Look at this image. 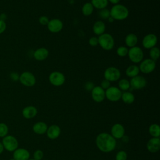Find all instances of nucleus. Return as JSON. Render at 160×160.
<instances>
[{
    "instance_id": "obj_27",
    "label": "nucleus",
    "mask_w": 160,
    "mask_h": 160,
    "mask_svg": "<svg viewBox=\"0 0 160 160\" xmlns=\"http://www.w3.org/2000/svg\"><path fill=\"white\" fill-rule=\"evenodd\" d=\"M91 3L92 4L94 8L98 9H102L106 8V6L108 4V0H91Z\"/></svg>"
},
{
    "instance_id": "obj_10",
    "label": "nucleus",
    "mask_w": 160,
    "mask_h": 160,
    "mask_svg": "<svg viewBox=\"0 0 160 160\" xmlns=\"http://www.w3.org/2000/svg\"><path fill=\"white\" fill-rule=\"evenodd\" d=\"M66 78L62 72L59 71H53L49 76L50 83L54 86H61L65 82Z\"/></svg>"
},
{
    "instance_id": "obj_37",
    "label": "nucleus",
    "mask_w": 160,
    "mask_h": 160,
    "mask_svg": "<svg viewBox=\"0 0 160 160\" xmlns=\"http://www.w3.org/2000/svg\"><path fill=\"white\" fill-rule=\"evenodd\" d=\"M49 21V18L46 16H41L39 18V22L43 26L47 25L48 24Z\"/></svg>"
},
{
    "instance_id": "obj_23",
    "label": "nucleus",
    "mask_w": 160,
    "mask_h": 160,
    "mask_svg": "<svg viewBox=\"0 0 160 160\" xmlns=\"http://www.w3.org/2000/svg\"><path fill=\"white\" fill-rule=\"evenodd\" d=\"M138 37L134 33H129L125 38V43L126 46L130 48L136 46L138 43Z\"/></svg>"
},
{
    "instance_id": "obj_19",
    "label": "nucleus",
    "mask_w": 160,
    "mask_h": 160,
    "mask_svg": "<svg viewBox=\"0 0 160 160\" xmlns=\"http://www.w3.org/2000/svg\"><path fill=\"white\" fill-rule=\"evenodd\" d=\"M38 114V109L34 106H28L23 108L22 111V116L28 119L34 118Z\"/></svg>"
},
{
    "instance_id": "obj_11",
    "label": "nucleus",
    "mask_w": 160,
    "mask_h": 160,
    "mask_svg": "<svg viewBox=\"0 0 160 160\" xmlns=\"http://www.w3.org/2000/svg\"><path fill=\"white\" fill-rule=\"evenodd\" d=\"M130 87L133 89H141L145 88L147 84L146 79L142 76H136L134 78H132L129 81Z\"/></svg>"
},
{
    "instance_id": "obj_31",
    "label": "nucleus",
    "mask_w": 160,
    "mask_h": 160,
    "mask_svg": "<svg viewBox=\"0 0 160 160\" xmlns=\"http://www.w3.org/2000/svg\"><path fill=\"white\" fill-rule=\"evenodd\" d=\"M9 128L8 125L4 122H0V138H3L8 134Z\"/></svg>"
},
{
    "instance_id": "obj_2",
    "label": "nucleus",
    "mask_w": 160,
    "mask_h": 160,
    "mask_svg": "<svg viewBox=\"0 0 160 160\" xmlns=\"http://www.w3.org/2000/svg\"><path fill=\"white\" fill-rule=\"evenodd\" d=\"M110 16L114 20L122 21L128 17L129 10L122 4H114L110 10Z\"/></svg>"
},
{
    "instance_id": "obj_5",
    "label": "nucleus",
    "mask_w": 160,
    "mask_h": 160,
    "mask_svg": "<svg viewBox=\"0 0 160 160\" xmlns=\"http://www.w3.org/2000/svg\"><path fill=\"white\" fill-rule=\"evenodd\" d=\"M128 55L131 61L134 63H139L142 61L144 53L141 48L138 46H134L128 49Z\"/></svg>"
},
{
    "instance_id": "obj_13",
    "label": "nucleus",
    "mask_w": 160,
    "mask_h": 160,
    "mask_svg": "<svg viewBox=\"0 0 160 160\" xmlns=\"http://www.w3.org/2000/svg\"><path fill=\"white\" fill-rule=\"evenodd\" d=\"M91 96L95 102H101L106 98L105 90H104L100 86H94L91 91Z\"/></svg>"
},
{
    "instance_id": "obj_18",
    "label": "nucleus",
    "mask_w": 160,
    "mask_h": 160,
    "mask_svg": "<svg viewBox=\"0 0 160 160\" xmlns=\"http://www.w3.org/2000/svg\"><path fill=\"white\" fill-rule=\"evenodd\" d=\"M61 128L56 124H52L48 128L46 134L48 138L50 139H57L61 134Z\"/></svg>"
},
{
    "instance_id": "obj_32",
    "label": "nucleus",
    "mask_w": 160,
    "mask_h": 160,
    "mask_svg": "<svg viewBox=\"0 0 160 160\" xmlns=\"http://www.w3.org/2000/svg\"><path fill=\"white\" fill-rule=\"evenodd\" d=\"M98 15L99 17L103 19H108L111 16H110V11L107 8H104L102 9H100L99 11Z\"/></svg>"
},
{
    "instance_id": "obj_25",
    "label": "nucleus",
    "mask_w": 160,
    "mask_h": 160,
    "mask_svg": "<svg viewBox=\"0 0 160 160\" xmlns=\"http://www.w3.org/2000/svg\"><path fill=\"white\" fill-rule=\"evenodd\" d=\"M140 71L139 67L136 65H131L128 66L126 70V74L129 78H134L138 76Z\"/></svg>"
},
{
    "instance_id": "obj_28",
    "label": "nucleus",
    "mask_w": 160,
    "mask_h": 160,
    "mask_svg": "<svg viewBox=\"0 0 160 160\" xmlns=\"http://www.w3.org/2000/svg\"><path fill=\"white\" fill-rule=\"evenodd\" d=\"M94 11V7L91 2H86L82 7V12L85 16H90Z\"/></svg>"
},
{
    "instance_id": "obj_12",
    "label": "nucleus",
    "mask_w": 160,
    "mask_h": 160,
    "mask_svg": "<svg viewBox=\"0 0 160 160\" xmlns=\"http://www.w3.org/2000/svg\"><path fill=\"white\" fill-rule=\"evenodd\" d=\"M158 42L157 36L152 33L148 34L146 35L142 41V46L146 48L150 49L151 48L156 46Z\"/></svg>"
},
{
    "instance_id": "obj_14",
    "label": "nucleus",
    "mask_w": 160,
    "mask_h": 160,
    "mask_svg": "<svg viewBox=\"0 0 160 160\" xmlns=\"http://www.w3.org/2000/svg\"><path fill=\"white\" fill-rule=\"evenodd\" d=\"M125 129L120 123H116L112 125L111 129V135L115 139H119L124 136Z\"/></svg>"
},
{
    "instance_id": "obj_26",
    "label": "nucleus",
    "mask_w": 160,
    "mask_h": 160,
    "mask_svg": "<svg viewBox=\"0 0 160 160\" xmlns=\"http://www.w3.org/2000/svg\"><path fill=\"white\" fill-rule=\"evenodd\" d=\"M149 133L152 138H159L160 136V127L158 124L154 123L149 127Z\"/></svg>"
},
{
    "instance_id": "obj_38",
    "label": "nucleus",
    "mask_w": 160,
    "mask_h": 160,
    "mask_svg": "<svg viewBox=\"0 0 160 160\" xmlns=\"http://www.w3.org/2000/svg\"><path fill=\"white\" fill-rule=\"evenodd\" d=\"M89 44L91 46H96L98 44V38L95 36H92L89 39Z\"/></svg>"
},
{
    "instance_id": "obj_44",
    "label": "nucleus",
    "mask_w": 160,
    "mask_h": 160,
    "mask_svg": "<svg viewBox=\"0 0 160 160\" xmlns=\"http://www.w3.org/2000/svg\"><path fill=\"white\" fill-rule=\"evenodd\" d=\"M107 20H108L109 22H112L114 21V19L112 17H111V16H110V17H109Z\"/></svg>"
},
{
    "instance_id": "obj_47",
    "label": "nucleus",
    "mask_w": 160,
    "mask_h": 160,
    "mask_svg": "<svg viewBox=\"0 0 160 160\" xmlns=\"http://www.w3.org/2000/svg\"><path fill=\"white\" fill-rule=\"evenodd\" d=\"M0 160H1V159H0Z\"/></svg>"
},
{
    "instance_id": "obj_43",
    "label": "nucleus",
    "mask_w": 160,
    "mask_h": 160,
    "mask_svg": "<svg viewBox=\"0 0 160 160\" xmlns=\"http://www.w3.org/2000/svg\"><path fill=\"white\" fill-rule=\"evenodd\" d=\"M4 146H3L2 144V142H0V154H1V153H2V152L4 151Z\"/></svg>"
},
{
    "instance_id": "obj_7",
    "label": "nucleus",
    "mask_w": 160,
    "mask_h": 160,
    "mask_svg": "<svg viewBox=\"0 0 160 160\" xmlns=\"http://www.w3.org/2000/svg\"><path fill=\"white\" fill-rule=\"evenodd\" d=\"M20 82L26 87L33 86L36 82L34 75L29 71H24L19 76Z\"/></svg>"
},
{
    "instance_id": "obj_42",
    "label": "nucleus",
    "mask_w": 160,
    "mask_h": 160,
    "mask_svg": "<svg viewBox=\"0 0 160 160\" xmlns=\"http://www.w3.org/2000/svg\"><path fill=\"white\" fill-rule=\"evenodd\" d=\"M108 1L113 4H117L120 1V0H108Z\"/></svg>"
},
{
    "instance_id": "obj_16",
    "label": "nucleus",
    "mask_w": 160,
    "mask_h": 160,
    "mask_svg": "<svg viewBox=\"0 0 160 160\" xmlns=\"http://www.w3.org/2000/svg\"><path fill=\"white\" fill-rule=\"evenodd\" d=\"M12 152V158L14 160H28L30 158V152L25 148H18Z\"/></svg>"
},
{
    "instance_id": "obj_4",
    "label": "nucleus",
    "mask_w": 160,
    "mask_h": 160,
    "mask_svg": "<svg viewBox=\"0 0 160 160\" xmlns=\"http://www.w3.org/2000/svg\"><path fill=\"white\" fill-rule=\"evenodd\" d=\"M2 144L4 146V149L9 152H13L17 148H18V139L12 135H7L2 138Z\"/></svg>"
},
{
    "instance_id": "obj_39",
    "label": "nucleus",
    "mask_w": 160,
    "mask_h": 160,
    "mask_svg": "<svg viewBox=\"0 0 160 160\" xmlns=\"http://www.w3.org/2000/svg\"><path fill=\"white\" fill-rule=\"evenodd\" d=\"M94 83L91 81H88L86 82L85 85H84V88L88 91H91L92 89L94 88Z\"/></svg>"
},
{
    "instance_id": "obj_17",
    "label": "nucleus",
    "mask_w": 160,
    "mask_h": 160,
    "mask_svg": "<svg viewBox=\"0 0 160 160\" xmlns=\"http://www.w3.org/2000/svg\"><path fill=\"white\" fill-rule=\"evenodd\" d=\"M147 149L150 152H157L160 149V138H151L147 142Z\"/></svg>"
},
{
    "instance_id": "obj_35",
    "label": "nucleus",
    "mask_w": 160,
    "mask_h": 160,
    "mask_svg": "<svg viewBox=\"0 0 160 160\" xmlns=\"http://www.w3.org/2000/svg\"><path fill=\"white\" fill-rule=\"evenodd\" d=\"M43 157L44 153L41 149H37L33 153V159L35 160H42Z\"/></svg>"
},
{
    "instance_id": "obj_9",
    "label": "nucleus",
    "mask_w": 160,
    "mask_h": 160,
    "mask_svg": "<svg viewBox=\"0 0 160 160\" xmlns=\"http://www.w3.org/2000/svg\"><path fill=\"white\" fill-rule=\"evenodd\" d=\"M155 68L156 62L151 58L142 61L139 66V71L144 74H149L152 72L155 69Z\"/></svg>"
},
{
    "instance_id": "obj_33",
    "label": "nucleus",
    "mask_w": 160,
    "mask_h": 160,
    "mask_svg": "<svg viewBox=\"0 0 160 160\" xmlns=\"http://www.w3.org/2000/svg\"><path fill=\"white\" fill-rule=\"evenodd\" d=\"M128 52V49L126 47L123 46L118 47L116 50L117 54L120 57H124L127 56Z\"/></svg>"
},
{
    "instance_id": "obj_46",
    "label": "nucleus",
    "mask_w": 160,
    "mask_h": 160,
    "mask_svg": "<svg viewBox=\"0 0 160 160\" xmlns=\"http://www.w3.org/2000/svg\"><path fill=\"white\" fill-rule=\"evenodd\" d=\"M10 160H14V159H13V158H11V159H10Z\"/></svg>"
},
{
    "instance_id": "obj_29",
    "label": "nucleus",
    "mask_w": 160,
    "mask_h": 160,
    "mask_svg": "<svg viewBox=\"0 0 160 160\" xmlns=\"http://www.w3.org/2000/svg\"><path fill=\"white\" fill-rule=\"evenodd\" d=\"M130 83L128 79H121L118 82V88L121 91H127L130 88Z\"/></svg>"
},
{
    "instance_id": "obj_20",
    "label": "nucleus",
    "mask_w": 160,
    "mask_h": 160,
    "mask_svg": "<svg viewBox=\"0 0 160 160\" xmlns=\"http://www.w3.org/2000/svg\"><path fill=\"white\" fill-rule=\"evenodd\" d=\"M48 125L46 123L42 121H39L36 122L33 126H32V131L34 133L39 134V135H42L45 134L48 129Z\"/></svg>"
},
{
    "instance_id": "obj_45",
    "label": "nucleus",
    "mask_w": 160,
    "mask_h": 160,
    "mask_svg": "<svg viewBox=\"0 0 160 160\" xmlns=\"http://www.w3.org/2000/svg\"><path fill=\"white\" fill-rule=\"evenodd\" d=\"M28 160H35V159H28Z\"/></svg>"
},
{
    "instance_id": "obj_34",
    "label": "nucleus",
    "mask_w": 160,
    "mask_h": 160,
    "mask_svg": "<svg viewBox=\"0 0 160 160\" xmlns=\"http://www.w3.org/2000/svg\"><path fill=\"white\" fill-rule=\"evenodd\" d=\"M128 154L124 151H119L115 156V160H127Z\"/></svg>"
},
{
    "instance_id": "obj_24",
    "label": "nucleus",
    "mask_w": 160,
    "mask_h": 160,
    "mask_svg": "<svg viewBox=\"0 0 160 160\" xmlns=\"http://www.w3.org/2000/svg\"><path fill=\"white\" fill-rule=\"evenodd\" d=\"M121 99L126 104H132L135 100L134 95L130 91H124L122 92Z\"/></svg>"
},
{
    "instance_id": "obj_21",
    "label": "nucleus",
    "mask_w": 160,
    "mask_h": 160,
    "mask_svg": "<svg viewBox=\"0 0 160 160\" xmlns=\"http://www.w3.org/2000/svg\"><path fill=\"white\" fill-rule=\"evenodd\" d=\"M49 55L48 50L45 48H40L36 49L34 52V58L37 61L45 60Z\"/></svg>"
},
{
    "instance_id": "obj_15",
    "label": "nucleus",
    "mask_w": 160,
    "mask_h": 160,
    "mask_svg": "<svg viewBox=\"0 0 160 160\" xmlns=\"http://www.w3.org/2000/svg\"><path fill=\"white\" fill-rule=\"evenodd\" d=\"M47 26L50 32L52 33H57L62 30L63 28V23L60 19L55 18L49 20Z\"/></svg>"
},
{
    "instance_id": "obj_40",
    "label": "nucleus",
    "mask_w": 160,
    "mask_h": 160,
    "mask_svg": "<svg viewBox=\"0 0 160 160\" xmlns=\"http://www.w3.org/2000/svg\"><path fill=\"white\" fill-rule=\"evenodd\" d=\"M6 29V24L5 21L0 20V34L3 33Z\"/></svg>"
},
{
    "instance_id": "obj_8",
    "label": "nucleus",
    "mask_w": 160,
    "mask_h": 160,
    "mask_svg": "<svg viewBox=\"0 0 160 160\" xmlns=\"http://www.w3.org/2000/svg\"><path fill=\"white\" fill-rule=\"evenodd\" d=\"M104 79L108 80L110 82L116 81L120 79L121 72L117 68L109 67L106 68L104 72Z\"/></svg>"
},
{
    "instance_id": "obj_36",
    "label": "nucleus",
    "mask_w": 160,
    "mask_h": 160,
    "mask_svg": "<svg viewBox=\"0 0 160 160\" xmlns=\"http://www.w3.org/2000/svg\"><path fill=\"white\" fill-rule=\"evenodd\" d=\"M104 90H106L108 88H109L111 86V82L108 80L104 79L101 81V86H100Z\"/></svg>"
},
{
    "instance_id": "obj_1",
    "label": "nucleus",
    "mask_w": 160,
    "mask_h": 160,
    "mask_svg": "<svg viewBox=\"0 0 160 160\" xmlns=\"http://www.w3.org/2000/svg\"><path fill=\"white\" fill-rule=\"evenodd\" d=\"M96 144L99 150L103 152H110L116 146V140L108 132H101L96 138Z\"/></svg>"
},
{
    "instance_id": "obj_3",
    "label": "nucleus",
    "mask_w": 160,
    "mask_h": 160,
    "mask_svg": "<svg viewBox=\"0 0 160 160\" xmlns=\"http://www.w3.org/2000/svg\"><path fill=\"white\" fill-rule=\"evenodd\" d=\"M98 44L106 51L111 50L114 46V39L113 37L108 33H104L99 36Z\"/></svg>"
},
{
    "instance_id": "obj_41",
    "label": "nucleus",
    "mask_w": 160,
    "mask_h": 160,
    "mask_svg": "<svg viewBox=\"0 0 160 160\" xmlns=\"http://www.w3.org/2000/svg\"><path fill=\"white\" fill-rule=\"evenodd\" d=\"M10 78L14 81H16L18 80H19V75L16 72H12L10 74Z\"/></svg>"
},
{
    "instance_id": "obj_6",
    "label": "nucleus",
    "mask_w": 160,
    "mask_h": 160,
    "mask_svg": "<svg viewBox=\"0 0 160 160\" xmlns=\"http://www.w3.org/2000/svg\"><path fill=\"white\" fill-rule=\"evenodd\" d=\"M122 91L117 87L110 86L105 91V96L110 101L116 102L121 99Z\"/></svg>"
},
{
    "instance_id": "obj_30",
    "label": "nucleus",
    "mask_w": 160,
    "mask_h": 160,
    "mask_svg": "<svg viewBox=\"0 0 160 160\" xmlns=\"http://www.w3.org/2000/svg\"><path fill=\"white\" fill-rule=\"evenodd\" d=\"M149 56L151 59L156 61L157 60L160 56V50L158 48L154 46L150 49L149 51Z\"/></svg>"
},
{
    "instance_id": "obj_22",
    "label": "nucleus",
    "mask_w": 160,
    "mask_h": 160,
    "mask_svg": "<svg viewBox=\"0 0 160 160\" xmlns=\"http://www.w3.org/2000/svg\"><path fill=\"white\" fill-rule=\"evenodd\" d=\"M106 30V25L104 22L101 21H96L92 26L93 32L98 36H100L104 33Z\"/></svg>"
}]
</instances>
